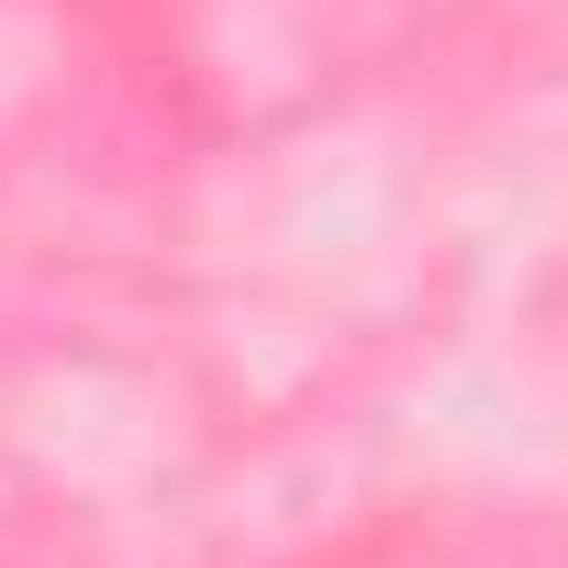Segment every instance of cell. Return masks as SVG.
Returning a JSON list of instances; mask_svg holds the SVG:
<instances>
[]
</instances>
